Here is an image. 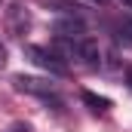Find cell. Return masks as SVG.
Masks as SVG:
<instances>
[{"label": "cell", "instance_id": "1", "mask_svg": "<svg viewBox=\"0 0 132 132\" xmlns=\"http://www.w3.org/2000/svg\"><path fill=\"white\" fill-rule=\"evenodd\" d=\"M25 59H31L37 68H43V71H49V74H55V77L68 74V65L49 49V46H34V43H28V46H25Z\"/></svg>", "mask_w": 132, "mask_h": 132}, {"label": "cell", "instance_id": "2", "mask_svg": "<svg viewBox=\"0 0 132 132\" xmlns=\"http://www.w3.org/2000/svg\"><path fill=\"white\" fill-rule=\"evenodd\" d=\"M52 31H55V37L83 40V34H86V19H83V12H65V15H55Z\"/></svg>", "mask_w": 132, "mask_h": 132}, {"label": "cell", "instance_id": "3", "mask_svg": "<svg viewBox=\"0 0 132 132\" xmlns=\"http://www.w3.org/2000/svg\"><path fill=\"white\" fill-rule=\"evenodd\" d=\"M12 86L19 89V92H25V95H37V98H55V83H49V80H43V77H28V74H19V77H12Z\"/></svg>", "mask_w": 132, "mask_h": 132}, {"label": "cell", "instance_id": "4", "mask_svg": "<svg viewBox=\"0 0 132 132\" xmlns=\"http://www.w3.org/2000/svg\"><path fill=\"white\" fill-rule=\"evenodd\" d=\"M28 28H31V12L22 3H12L6 9V31L12 37H22V34H28Z\"/></svg>", "mask_w": 132, "mask_h": 132}, {"label": "cell", "instance_id": "5", "mask_svg": "<svg viewBox=\"0 0 132 132\" xmlns=\"http://www.w3.org/2000/svg\"><path fill=\"white\" fill-rule=\"evenodd\" d=\"M62 62H80V40H68V37H55L52 40V46H49Z\"/></svg>", "mask_w": 132, "mask_h": 132}, {"label": "cell", "instance_id": "6", "mask_svg": "<svg viewBox=\"0 0 132 132\" xmlns=\"http://www.w3.org/2000/svg\"><path fill=\"white\" fill-rule=\"evenodd\" d=\"M80 98H83V104H89L95 114H108V111H111V98L95 95V92H89V89H83V92H80Z\"/></svg>", "mask_w": 132, "mask_h": 132}, {"label": "cell", "instance_id": "7", "mask_svg": "<svg viewBox=\"0 0 132 132\" xmlns=\"http://www.w3.org/2000/svg\"><path fill=\"white\" fill-rule=\"evenodd\" d=\"M114 31H117V40H120L123 46H132V19L129 15L117 19V22H114Z\"/></svg>", "mask_w": 132, "mask_h": 132}, {"label": "cell", "instance_id": "8", "mask_svg": "<svg viewBox=\"0 0 132 132\" xmlns=\"http://www.w3.org/2000/svg\"><path fill=\"white\" fill-rule=\"evenodd\" d=\"M43 6H55V12L59 15H65V12H80V3H71V0H40Z\"/></svg>", "mask_w": 132, "mask_h": 132}, {"label": "cell", "instance_id": "9", "mask_svg": "<svg viewBox=\"0 0 132 132\" xmlns=\"http://www.w3.org/2000/svg\"><path fill=\"white\" fill-rule=\"evenodd\" d=\"M6 65V46H3V43H0V68Z\"/></svg>", "mask_w": 132, "mask_h": 132}, {"label": "cell", "instance_id": "10", "mask_svg": "<svg viewBox=\"0 0 132 132\" xmlns=\"http://www.w3.org/2000/svg\"><path fill=\"white\" fill-rule=\"evenodd\" d=\"M9 132H28V126H25V123H15V126H12Z\"/></svg>", "mask_w": 132, "mask_h": 132}, {"label": "cell", "instance_id": "11", "mask_svg": "<svg viewBox=\"0 0 132 132\" xmlns=\"http://www.w3.org/2000/svg\"><path fill=\"white\" fill-rule=\"evenodd\" d=\"M126 83H129V89H132V68H126Z\"/></svg>", "mask_w": 132, "mask_h": 132}, {"label": "cell", "instance_id": "12", "mask_svg": "<svg viewBox=\"0 0 132 132\" xmlns=\"http://www.w3.org/2000/svg\"><path fill=\"white\" fill-rule=\"evenodd\" d=\"M92 3H108V0H92Z\"/></svg>", "mask_w": 132, "mask_h": 132}, {"label": "cell", "instance_id": "13", "mask_svg": "<svg viewBox=\"0 0 132 132\" xmlns=\"http://www.w3.org/2000/svg\"><path fill=\"white\" fill-rule=\"evenodd\" d=\"M123 3H129V6H132V0H123Z\"/></svg>", "mask_w": 132, "mask_h": 132}, {"label": "cell", "instance_id": "14", "mask_svg": "<svg viewBox=\"0 0 132 132\" xmlns=\"http://www.w3.org/2000/svg\"><path fill=\"white\" fill-rule=\"evenodd\" d=\"M0 3H3V0H0Z\"/></svg>", "mask_w": 132, "mask_h": 132}]
</instances>
